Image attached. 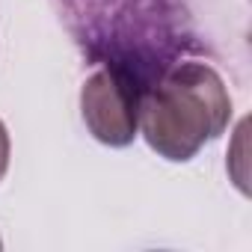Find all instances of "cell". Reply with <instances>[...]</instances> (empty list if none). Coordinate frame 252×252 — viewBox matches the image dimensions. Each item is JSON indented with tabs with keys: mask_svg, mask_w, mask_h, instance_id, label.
<instances>
[{
	"mask_svg": "<svg viewBox=\"0 0 252 252\" xmlns=\"http://www.w3.org/2000/svg\"><path fill=\"white\" fill-rule=\"evenodd\" d=\"M231 122V95L222 77L205 63H178L140 104V131L146 143L172 163L193 160Z\"/></svg>",
	"mask_w": 252,
	"mask_h": 252,
	"instance_id": "1",
	"label": "cell"
},
{
	"mask_svg": "<svg viewBox=\"0 0 252 252\" xmlns=\"http://www.w3.org/2000/svg\"><path fill=\"white\" fill-rule=\"evenodd\" d=\"M143 92L140 77L122 65H104L89 74L80 89V113L89 134L110 149L131 146L140 131Z\"/></svg>",
	"mask_w": 252,
	"mask_h": 252,
	"instance_id": "2",
	"label": "cell"
},
{
	"mask_svg": "<svg viewBox=\"0 0 252 252\" xmlns=\"http://www.w3.org/2000/svg\"><path fill=\"white\" fill-rule=\"evenodd\" d=\"M9 152H12V143H9V131L3 119H0V181H3L6 169H9Z\"/></svg>",
	"mask_w": 252,
	"mask_h": 252,
	"instance_id": "3",
	"label": "cell"
},
{
	"mask_svg": "<svg viewBox=\"0 0 252 252\" xmlns=\"http://www.w3.org/2000/svg\"><path fill=\"white\" fill-rule=\"evenodd\" d=\"M0 246H3V240H0Z\"/></svg>",
	"mask_w": 252,
	"mask_h": 252,
	"instance_id": "4",
	"label": "cell"
}]
</instances>
